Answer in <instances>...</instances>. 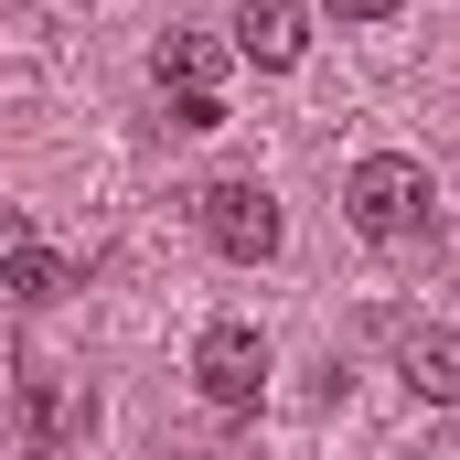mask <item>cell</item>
Returning <instances> with one entry per match:
<instances>
[{"label": "cell", "instance_id": "obj_1", "mask_svg": "<svg viewBox=\"0 0 460 460\" xmlns=\"http://www.w3.org/2000/svg\"><path fill=\"white\" fill-rule=\"evenodd\" d=\"M86 418H97L86 375H65V364H11V429H22L43 460L75 450V439H86Z\"/></svg>", "mask_w": 460, "mask_h": 460}, {"label": "cell", "instance_id": "obj_2", "mask_svg": "<svg viewBox=\"0 0 460 460\" xmlns=\"http://www.w3.org/2000/svg\"><path fill=\"white\" fill-rule=\"evenodd\" d=\"M343 215H353L364 235H385V246H396V235H418V226H429V172H418L407 150L353 161V172H343Z\"/></svg>", "mask_w": 460, "mask_h": 460}, {"label": "cell", "instance_id": "obj_3", "mask_svg": "<svg viewBox=\"0 0 460 460\" xmlns=\"http://www.w3.org/2000/svg\"><path fill=\"white\" fill-rule=\"evenodd\" d=\"M193 226H204V246L235 257V268L279 257V204H268V182H204V193H193Z\"/></svg>", "mask_w": 460, "mask_h": 460}, {"label": "cell", "instance_id": "obj_4", "mask_svg": "<svg viewBox=\"0 0 460 460\" xmlns=\"http://www.w3.org/2000/svg\"><path fill=\"white\" fill-rule=\"evenodd\" d=\"M193 385H204L226 418H246V407L268 396V343H257L246 322H215V332L193 343Z\"/></svg>", "mask_w": 460, "mask_h": 460}, {"label": "cell", "instance_id": "obj_5", "mask_svg": "<svg viewBox=\"0 0 460 460\" xmlns=\"http://www.w3.org/2000/svg\"><path fill=\"white\" fill-rule=\"evenodd\" d=\"M235 54L268 65V75H289V65L311 54V11H300V0H246V11H235Z\"/></svg>", "mask_w": 460, "mask_h": 460}, {"label": "cell", "instance_id": "obj_6", "mask_svg": "<svg viewBox=\"0 0 460 460\" xmlns=\"http://www.w3.org/2000/svg\"><path fill=\"white\" fill-rule=\"evenodd\" d=\"M396 375H407V396L460 407V332H450V322H418V332H396Z\"/></svg>", "mask_w": 460, "mask_h": 460}, {"label": "cell", "instance_id": "obj_7", "mask_svg": "<svg viewBox=\"0 0 460 460\" xmlns=\"http://www.w3.org/2000/svg\"><path fill=\"white\" fill-rule=\"evenodd\" d=\"M150 75H161V97H215V86H226V43H215V32H172V43L150 54Z\"/></svg>", "mask_w": 460, "mask_h": 460}, {"label": "cell", "instance_id": "obj_8", "mask_svg": "<svg viewBox=\"0 0 460 460\" xmlns=\"http://www.w3.org/2000/svg\"><path fill=\"white\" fill-rule=\"evenodd\" d=\"M0 289H11V300H65V289H75V257H54V246H11V257H0Z\"/></svg>", "mask_w": 460, "mask_h": 460}, {"label": "cell", "instance_id": "obj_9", "mask_svg": "<svg viewBox=\"0 0 460 460\" xmlns=\"http://www.w3.org/2000/svg\"><path fill=\"white\" fill-rule=\"evenodd\" d=\"M172 128H226V97H172Z\"/></svg>", "mask_w": 460, "mask_h": 460}, {"label": "cell", "instance_id": "obj_10", "mask_svg": "<svg viewBox=\"0 0 460 460\" xmlns=\"http://www.w3.org/2000/svg\"><path fill=\"white\" fill-rule=\"evenodd\" d=\"M396 0H332V22H385Z\"/></svg>", "mask_w": 460, "mask_h": 460}, {"label": "cell", "instance_id": "obj_11", "mask_svg": "<svg viewBox=\"0 0 460 460\" xmlns=\"http://www.w3.org/2000/svg\"><path fill=\"white\" fill-rule=\"evenodd\" d=\"M0 235H11V246H22V226H11V204H0Z\"/></svg>", "mask_w": 460, "mask_h": 460}, {"label": "cell", "instance_id": "obj_12", "mask_svg": "<svg viewBox=\"0 0 460 460\" xmlns=\"http://www.w3.org/2000/svg\"><path fill=\"white\" fill-rule=\"evenodd\" d=\"M0 418H11V385H0Z\"/></svg>", "mask_w": 460, "mask_h": 460}, {"label": "cell", "instance_id": "obj_13", "mask_svg": "<svg viewBox=\"0 0 460 460\" xmlns=\"http://www.w3.org/2000/svg\"><path fill=\"white\" fill-rule=\"evenodd\" d=\"M65 460H75V450H65Z\"/></svg>", "mask_w": 460, "mask_h": 460}]
</instances>
